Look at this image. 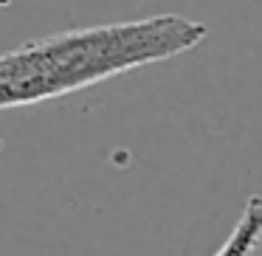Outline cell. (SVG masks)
I'll return each instance as SVG.
<instances>
[{
    "instance_id": "cell-1",
    "label": "cell",
    "mask_w": 262,
    "mask_h": 256,
    "mask_svg": "<svg viewBox=\"0 0 262 256\" xmlns=\"http://www.w3.org/2000/svg\"><path fill=\"white\" fill-rule=\"evenodd\" d=\"M206 23L181 14L71 29L0 54V110L29 107L166 62L206 40Z\"/></svg>"
},
{
    "instance_id": "cell-2",
    "label": "cell",
    "mask_w": 262,
    "mask_h": 256,
    "mask_svg": "<svg viewBox=\"0 0 262 256\" xmlns=\"http://www.w3.org/2000/svg\"><path fill=\"white\" fill-rule=\"evenodd\" d=\"M262 242V194H251L243 205L237 225L217 248L214 256H254Z\"/></svg>"
}]
</instances>
